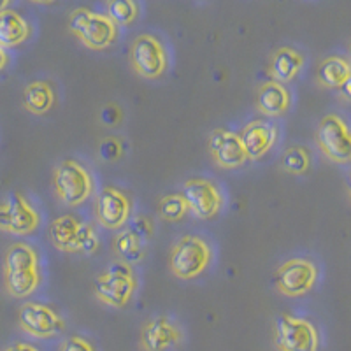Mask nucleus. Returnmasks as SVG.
I'll return each instance as SVG.
<instances>
[{
	"label": "nucleus",
	"mask_w": 351,
	"mask_h": 351,
	"mask_svg": "<svg viewBox=\"0 0 351 351\" xmlns=\"http://www.w3.org/2000/svg\"><path fill=\"white\" fill-rule=\"evenodd\" d=\"M39 269V256L32 246L25 243H14L8 247L4 258V272H18Z\"/></svg>",
	"instance_id": "4be33fe9"
},
{
	"label": "nucleus",
	"mask_w": 351,
	"mask_h": 351,
	"mask_svg": "<svg viewBox=\"0 0 351 351\" xmlns=\"http://www.w3.org/2000/svg\"><path fill=\"white\" fill-rule=\"evenodd\" d=\"M23 104L34 114H44L55 104V92L46 81H32L25 88Z\"/></svg>",
	"instance_id": "412c9836"
},
{
	"label": "nucleus",
	"mask_w": 351,
	"mask_h": 351,
	"mask_svg": "<svg viewBox=\"0 0 351 351\" xmlns=\"http://www.w3.org/2000/svg\"><path fill=\"white\" fill-rule=\"evenodd\" d=\"M128 230L137 237L141 244H146L152 241L153 232H155V227H153V221L149 216L146 215H136L130 218V225H128Z\"/></svg>",
	"instance_id": "c85d7f7f"
},
{
	"label": "nucleus",
	"mask_w": 351,
	"mask_h": 351,
	"mask_svg": "<svg viewBox=\"0 0 351 351\" xmlns=\"http://www.w3.org/2000/svg\"><path fill=\"white\" fill-rule=\"evenodd\" d=\"M183 339V332L169 316H155L141 330V348L144 351H169Z\"/></svg>",
	"instance_id": "f8f14e48"
},
{
	"label": "nucleus",
	"mask_w": 351,
	"mask_h": 351,
	"mask_svg": "<svg viewBox=\"0 0 351 351\" xmlns=\"http://www.w3.org/2000/svg\"><path fill=\"white\" fill-rule=\"evenodd\" d=\"M60 351H97V348L93 346L92 341L80 337V335H74V337H69V339L62 344Z\"/></svg>",
	"instance_id": "7c9ffc66"
},
{
	"label": "nucleus",
	"mask_w": 351,
	"mask_h": 351,
	"mask_svg": "<svg viewBox=\"0 0 351 351\" xmlns=\"http://www.w3.org/2000/svg\"><path fill=\"white\" fill-rule=\"evenodd\" d=\"M53 186L58 199L76 208L86 202L93 193V178L86 167L77 160H64L56 165L53 174Z\"/></svg>",
	"instance_id": "f03ea898"
},
{
	"label": "nucleus",
	"mask_w": 351,
	"mask_h": 351,
	"mask_svg": "<svg viewBox=\"0 0 351 351\" xmlns=\"http://www.w3.org/2000/svg\"><path fill=\"white\" fill-rule=\"evenodd\" d=\"M132 200L123 190L104 186L95 200V216L104 228L120 230L130 221Z\"/></svg>",
	"instance_id": "9d476101"
},
{
	"label": "nucleus",
	"mask_w": 351,
	"mask_h": 351,
	"mask_svg": "<svg viewBox=\"0 0 351 351\" xmlns=\"http://www.w3.org/2000/svg\"><path fill=\"white\" fill-rule=\"evenodd\" d=\"M341 93H343L344 97H348V99H351V77L344 83V86L341 88Z\"/></svg>",
	"instance_id": "f704fd0d"
},
{
	"label": "nucleus",
	"mask_w": 351,
	"mask_h": 351,
	"mask_svg": "<svg viewBox=\"0 0 351 351\" xmlns=\"http://www.w3.org/2000/svg\"><path fill=\"white\" fill-rule=\"evenodd\" d=\"M211 256V246L202 237L183 236L172 247L169 265L176 278L193 280L208 269Z\"/></svg>",
	"instance_id": "20e7f679"
},
{
	"label": "nucleus",
	"mask_w": 351,
	"mask_h": 351,
	"mask_svg": "<svg viewBox=\"0 0 351 351\" xmlns=\"http://www.w3.org/2000/svg\"><path fill=\"white\" fill-rule=\"evenodd\" d=\"M348 190H350V195H351V176H350V180H348Z\"/></svg>",
	"instance_id": "4c0bfd02"
},
{
	"label": "nucleus",
	"mask_w": 351,
	"mask_h": 351,
	"mask_svg": "<svg viewBox=\"0 0 351 351\" xmlns=\"http://www.w3.org/2000/svg\"><path fill=\"white\" fill-rule=\"evenodd\" d=\"M137 290L136 272L130 263L114 260L95 280V295L102 304L111 307H125Z\"/></svg>",
	"instance_id": "f257e3e1"
},
{
	"label": "nucleus",
	"mask_w": 351,
	"mask_h": 351,
	"mask_svg": "<svg viewBox=\"0 0 351 351\" xmlns=\"http://www.w3.org/2000/svg\"><path fill=\"white\" fill-rule=\"evenodd\" d=\"M130 64L139 76L158 80L167 71V51L158 37L141 34L130 46Z\"/></svg>",
	"instance_id": "423d86ee"
},
{
	"label": "nucleus",
	"mask_w": 351,
	"mask_h": 351,
	"mask_svg": "<svg viewBox=\"0 0 351 351\" xmlns=\"http://www.w3.org/2000/svg\"><path fill=\"white\" fill-rule=\"evenodd\" d=\"M318 280V269L307 258H291L281 263L274 274L276 288L287 297L306 295Z\"/></svg>",
	"instance_id": "6e6552de"
},
{
	"label": "nucleus",
	"mask_w": 351,
	"mask_h": 351,
	"mask_svg": "<svg viewBox=\"0 0 351 351\" xmlns=\"http://www.w3.org/2000/svg\"><path fill=\"white\" fill-rule=\"evenodd\" d=\"M188 208L183 199V193H171L160 199L158 202V215L165 221H180L186 216Z\"/></svg>",
	"instance_id": "bb28decb"
},
{
	"label": "nucleus",
	"mask_w": 351,
	"mask_h": 351,
	"mask_svg": "<svg viewBox=\"0 0 351 351\" xmlns=\"http://www.w3.org/2000/svg\"><path fill=\"white\" fill-rule=\"evenodd\" d=\"M209 153L216 164L223 169H237L246 164L247 155L244 152L239 134L225 128H218L209 136Z\"/></svg>",
	"instance_id": "ddd939ff"
},
{
	"label": "nucleus",
	"mask_w": 351,
	"mask_h": 351,
	"mask_svg": "<svg viewBox=\"0 0 351 351\" xmlns=\"http://www.w3.org/2000/svg\"><path fill=\"white\" fill-rule=\"evenodd\" d=\"M18 324L27 334L40 339L53 337L65 328L64 319L51 307L39 302H25L18 313Z\"/></svg>",
	"instance_id": "9b49d317"
},
{
	"label": "nucleus",
	"mask_w": 351,
	"mask_h": 351,
	"mask_svg": "<svg viewBox=\"0 0 351 351\" xmlns=\"http://www.w3.org/2000/svg\"><path fill=\"white\" fill-rule=\"evenodd\" d=\"M8 65V53L4 48H0V71Z\"/></svg>",
	"instance_id": "c9c22d12"
},
{
	"label": "nucleus",
	"mask_w": 351,
	"mask_h": 351,
	"mask_svg": "<svg viewBox=\"0 0 351 351\" xmlns=\"http://www.w3.org/2000/svg\"><path fill=\"white\" fill-rule=\"evenodd\" d=\"M30 34V27L21 14L8 9L0 12V48H12L23 43Z\"/></svg>",
	"instance_id": "6ab92c4d"
},
{
	"label": "nucleus",
	"mask_w": 351,
	"mask_h": 351,
	"mask_svg": "<svg viewBox=\"0 0 351 351\" xmlns=\"http://www.w3.org/2000/svg\"><path fill=\"white\" fill-rule=\"evenodd\" d=\"M291 106V95L285 84L278 81H267L258 88L256 93V109L265 116L278 118L287 114Z\"/></svg>",
	"instance_id": "dca6fc26"
},
{
	"label": "nucleus",
	"mask_w": 351,
	"mask_h": 351,
	"mask_svg": "<svg viewBox=\"0 0 351 351\" xmlns=\"http://www.w3.org/2000/svg\"><path fill=\"white\" fill-rule=\"evenodd\" d=\"M123 155V144L120 137H106L99 146V156L104 162H114Z\"/></svg>",
	"instance_id": "c756f323"
},
{
	"label": "nucleus",
	"mask_w": 351,
	"mask_h": 351,
	"mask_svg": "<svg viewBox=\"0 0 351 351\" xmlns=\"http://www.w3.org/2000/svg\"><path fill=\"white\" fill-rule=\"evenodd\" d=\"M121 116H123L121 114V109L114 104H108L106 108H102V111H100V118H102V121H104L106 125H109V127L120 123Z\"/></svg>",
	"instance_id": "2f4dec72"
},
{
	"label": "nucleus",
	"mask_w": 351,
	"mask_h": 351,
	"mask_svg": "<svg viewBox=\"0 0 351 351\" xmlns=\"http://www.w3.org/2000/svg\"><path fill=\"white\" fill-rule=\"evenodd\" d=\"M81 221L72 215H64L53 219L49 225V239L60 252L72 253V246L80 232Z\"/></svg>",
	"instance_id": "aec40b11"
},
{
	"label": "nucleus",
	"mask_w": 351,
	"mask_h": 351,
	"mask_svg": "<svg viewBox=\"0 0 351 351\" xmlns=\"http://www.w3.org/2000/svg\"><path fill=\"white\" fill-rule=\"evenodd\" d=\"M350 53H351V49H350Z\"/></svg>",
	"instance_id": "58836bf2"
},
{
	"label": "nucleus",
	"mask_w": 351,
	"mask_h": 351,
	"mask_svg": "<svg viewBox=\"0 0 351 351\" xmlns=\"http://www.w3.org/2000/svg\"><path fill=\"white\" fill-rule=\"evenodd\" d=\"M0 230L9 232V211H8V204H2V206H0Z\"/></svg>",
	"instance_id": "473e14b6"
},
{
	"label": "nucleus",
	"mask_w": 351,
	"mask_h": 351,
	"mask_svg": "<svg viewBox=\"0 0 351 351\" xmlns=\"http://www.w3.org/2000/svg\"><path fill=\"white\" fill-rule=\"evenodd\" d=\"M351 77V62L344 56H328L316 71V80L322 86L343 88Z\"/></svg>",
	"instance_id": "a211bd4d"
},
{
	"label": "nucleus",
	"mask_w": 351,
	"mask_h": 351,
	"mask_svg": "<svg viewBox=\"0 0 351 351\" xmlns=\"http://www.w3.org/2000/svg\"><path fill=\"white\" fill-rule=\"evenodd\" d=\"M281 164H283V169L288 174H306L311 167V153L304 146H291L285 152Z\"/></svg>",
	"instance_id": "a878e982"
},
{
	"label": "nucleus",
	"mask_w": 351,
	"mask_h": 351,
	"mask_svg": "<svg viewBox=\"0 0 351 351\" xmlns=\"http://www.w3.org/2000/svg\"><path fill=\"white\" fill-rule=\"evenodd\" d=\"M9 211V232L18 236L32 234L40 223V216L36 209L23 199L21 193H11L8 199Z\"/></svg>",
	"instance_id": "2eb2a0df"
},
{
	"label": "nucleus",
	"mask_w": 351,
	"mask_h": 351,
	"mask_svg": "<svg viewBox=\"0 0 351 351\" xmlns=\"http://www.w3.org/2000/svg\"><path fill=\"white\" fill-rule=\"evenodd\" d=\"M40 283L39 269H30V271H18V272H4V285L5 290L12 297H27L30 295Z\"/></svg>",
	"instance_id": "5701e85b"
},
{
	"label": "nucleus",
	"mask_w": 351,
	"mask_h": 351,
	"mask_svg": "<svg viewBox=\"0 0 351 351\" xmlns=\"http://www.w3.org/2000/svg\"><path fill=\"white\" fill-rule=\"evenodd\" d=\"M106 16L118 25H130L139 16V5L132 0H112L106 4Z\"/></svg>",
	"instance_id": "393cba45"
},
{
	"label": "nucleus",
	"mask_w": 351,
	"mask_h": 351,
	"mask_svg": "<svg viewBox=\"0 0 351 351\" xmlns=\"http://www.w3.org/2000/svg\"><path fill=\"white\" fill-rule=\"evenodd\" d=\"M71 32L90 49L109 48L118 37V27L106 14L80 8L71 12L69 18Z\"/></svg>",
	"instance_id": "7ed1b4c3"
},
{
	"label": "nucleus",
	"mask_w": 351,
	"mask_h": 351,
	"mask_svg": "<svg viewBox=\"0 0 351 351\" xmlns=\"http://www.w3.org/2000/svg\"><path fill=\"white\" fill-rule=\"evenodd\" d=\"M8 9H9V2L8 0H2V2H0V12L8 11Z\"/></svg>",
	"instance_id": "e433bc0d"
},
{
	"label": "nucleus",
	"mask_w": 351,
	"mask_h": 351,
	"mask_svg": "<svg viewBox=\"0 0 351 351\" xmlns=\"http://www.w3.org/2000/svg\"><path fill=\"white\" fill-rule=\"evenodd\" d=\"M316 143L327 158L335 164L351 162V130L339 116L328 114L322 118L316 128Z\"/></svg>",
	"instance_id": "0eeeda50"
},
{
	"label": "nucleus",
	"mask_w": 351,
	"mask_h": 351,
	"mask_svg": "<svg viewBox=\"0 0 351 351\" xmlns=\"http://www.w3.org/2000/svg\"><path fill=\"white\" fill-rule=\"evenodd\" d=\"M274 344L280 351H318L319 335L309 319L281 315L274 325Z\"/></svg>",
	"instance_id": "39448f33"
},
{
	"label": "nucleus",
	"mask_w": 351,
	"mask_h": 351,
	"mask_svg": "<svg viewBox=\"0 0 351 351\" xmlns=\"http://www.w3.org/2000/svg\"><path fill=\"white\" fill-rule=\"evenodd\" d=\"M247 160H258L267 155L278 141V128L267 120H253L244 125L239 134Z\"/></svg>",
	"instance_id": "4468645a"
},
{
	"label": "nucleus",
	"mask_w": 351,
	"mask_h": 351,
	"mask_svg": "<svg viewBox=\"0 0 351 351\" xmlns=\"http://www.w3.org/2000/svg\"><path fill=\"white\" fill-rule=\"evenodd\" d=\"M112 247H114L116 255L120 256V260L130 263V265L132 263L143 262L144 256H146V247H144V244H141L137 241V237L128 228L116 234Z\"/></svg>",
	"instance_id": "b1692460"
},
{
	"label": "nucleus",
	"mask_w": 351,
	"mask_h": 351,
	"mask_svg": "<svg viewBox=\"0 0 351 351\" xmlns=\"http://www.w3.org/2000/svg\"><path fill=\"white\" fill-rule=\"evenodd\" d=\"M304 67V56L302 53H299L293 48H285L276 49L271 56V72L272 81H278V83L285 84L290 83L291 80H295L297 74L302 71Z\"/></svg>",
	"instance_id": "f3484780"
},
{
	"label": "nucleus",
	"mask_w": 351,
	"mask_h": 351,
	"mask_svg": "<svg viewBox=\"0 0 351 351\" xmlns=\"http://www.w3.org/2000/svg\"><path fill=\"white\" fill-rule=\"evenodd\" d=\"M5 351H39V350L28 343H16V344H12V346H9Z\"/></svg>",
	"instance_id": "72a5a7b5"
},
{
	"label": "nucleus",
	"mask_w": 351,
	"mask_h": 351,
	"mask_svg": "<svg viewBox=\"0 0 351 351\" xmlns=\"http://www.w3.org/2000/svg\"><path fill=\"white\" fill-rule=\"evenodd\" d=\"M183 199L188 211L200 219L213 218L223 206V195L219 192L218 184L204 178H193L184 183Z\"/></svg>",
	"instance_id": "1a4fd4ad"
},
{
	"label": "nucleus",
	"mask_w": 351,
	"mask_h": 351,
	"mask_svg": "<svg viewBox=\"0 0 351 351\" xmlns=\"http://www.w3.org/2000/svg\"><path fill=\"white\" fill-rule=\"evenodd\" d=\"M100 239L99 234H97L95 227L92 223H86V221H81L80 232H77V237L74 241V246H72V253H83V255H92L99 250Z\"/></svg>",
	"instance_id": "cd10ccee"
}]
</instances>
